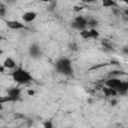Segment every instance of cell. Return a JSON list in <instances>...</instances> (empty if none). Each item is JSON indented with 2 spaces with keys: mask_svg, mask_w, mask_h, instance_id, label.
I'll return each mask as SVG.
<instances>
[{
  "mask_svg": "<svg viewBox=\"0 0 128 128\" xmlns=\"http://www.w3.org/2000/svg\"><path fill=\"white\" fill-rule=\"evenodd\" d=\"M54 67L56 69V71L59 74L65 75V76H72L73 75V66H72V62L70 59L65 58V57H61L59 58L55 64Z\"/></svg>",
  "mask_w": 128,
  "mask_h": 128,
  "instance_id": "obj_1",
  "label": "cell"
},
{
  "mask_svg": "<svg viewBox=\"0 0 128 128\" xmlns=\"http://www.w3.org/2000/svg\"><path fill=\"white\" fill-rule=\"evenodd\" d=\"M11 76H12L13 81H15L16 83H18L20 85L28 84L33 80V77L31 76V74L22 67H17L11 73Z\"/></svg>",
  "mask_w": 128,
  "mask_h": 128,
  "instance_id": "obj_2",
  "label": "cell"
},
{
  "mask_svg": "<svg viewBox=\"0 0 128 128\" xmlns=\"http://www.w3.org/2000/svg\"><path fill=\"white\" fill-rule=\"evenodd\" d=\"M70 26L73 29L76 30H83L85 28H87V18H85L84 16H77L73 21H71Z\"/></svg>",
  "mask_w": 128,
  "mask_h": 128,
  "instance_id": "obj_3",
  "label": "cell"
},
{
  "mask_svg": "<svg viewBox=\"0 0 128 128\" xmlns=\"http://www.w3.org/2000/svg\"><path fill=\"white\" fill-rule=\"evenodd\" d=\"M28 52H29V55L34 58V59H37L39 57H41L42 55V50H41V47L39 44L37 43H33L29 46V49H28Z\"/></svg>",
  "mask_w": 128,
  "mask_h": 128,
  "instance_id": "obj_4",
  "label": "cell"
},
{
  "mask_svg": "<svg viewBox=\"0 0 128 128\" xmlns=\"http://www.w3.org/2000/svg\"><path fill=\"white\" fill-rule=\"evenodd\" d=\"M6 25L8 28L13 29V30H21V29H28L25 24L22 22H19L17 20H6Z\"/></svg>",
  "mask_w": 128,
  "mask_h": 128,
  "instance_id": "obj_5",
  "label": "cell"
},
{
  "mask_svg": "<svg viewBox=\"0 0 128 128\" xmlns=\"http://www.w3.org/2000/svg\"><path fill=\"white\" fill-rule=\"evenodd\" d=\"M7 95L11 98L12 102L18 101V100L20 99V96H21V89L18 88V87L9 88V89L7 90Z\"/></svg>",
  "mask_w": 128,
  "mask_h": 128,
  "instance_id": "obj_6",
  "label": "cell"
},
{
  "mask_svg": "<svg viewBox=\"0 0 128 128\" xmlns=\"http://www.w3.org/2000/svg\"><path fill=\"white\" fill-rule=\"evenodd\" d=\"M121 79L118 78V77H109L106 81H105V86H108V87H111L113 89H117L121 83Z\"/></svg>",
  "mask_w": 128,
  "mask_h": 128,
  "instance_id": "obj_7",
  "label": "cell"
},
{
  "mask_svg": "<svg viewBox=\"0 0 128 128\" xmlns=\"http://www.w3.org/2000/svg\"><path fill=\"white\" fill-rule=\"evenodd\" d=\"M118 95L120 96H125L128 92V82L127 81H121L119 87L116 89Z\"/></svg>",
  "mask_w": 128,
  "mask_h": 128,
  "instance_id": "obj_8",
  "label": "cell"
},
{
  "mask_svg": "<svg viewBox=\"0 0 128 128\" xmlns=\"http://www.w3.org/2000/svg\"><path fill=\"white\" fill-rule=\"evenodd\" d=\"M36 17H37V13L34 11H27L22 15V19L25 22H32L36 19Z\"/></svg>",
  "mask_w": 128,
  "mask_h": 128,
  "instance_id": "obj_9",
  "label": "cell"
},
{
  "mask_svg": "<svg viewBox=\"0 0 128 128\" xmlns=\"http://www.w3.org/2000/svg\"><path fill=\"white\" fill-rule=\"evenodd\" d=\"M102 92L107 97H114V96L118 95V93L115 89H113L111 87H108V86H102Z\"/></svg>",
  "mask_w": 128,
  "mask_h": 128,
  "instance_id": "obj_10",
  "label": "cell"
},
{
  "mask_svg": "<svg viewBox=\"0 0 128 128\" xmlns=\"http://www.w3.org/2000/svg\"><path fill=\"white\" fill-rule=\"evenodd\" d=\"M2 65L4 66L5 69H14V68L16 67V62L14 61L13 58L7 57V58H5V60L3 61V64H2Z\"/></svg>",
  "mask_w": 128,
  "mask_h": 128,
  "instance_id": "obj_11",
  "label": "cell"
},
{
  "mask_svg": "<svg viewBox=\"0 0 128 128\" xmlns=\"http://www.w3.org/2000/svg\"><path fill=\"white\" fill-rule=\"evenodd\" d=\"M101 44H102V46H103V48H104L105 51H114L113 45H112V43H111L108 39L103 38V39L101 40Z\"/></svg>",
  "mask_w": 128,
  "mask_h": 128,
  "instance_id": "obj_12",
  "label": "cell"
},
{
  "mask_svg": "<svg viewBox=\"0 0 128 128\" xmlns=\"http://www.w3.org/2000/svg\"><path fill=\"white\" fill-rule=\"evenodd\" d=\"M102 2V6L104 8H114V7H118V4L115 0H101Z\"/></svg>",
  "mask_w": 128,
  "mask_h": 128,
  "instance_id": "obj_13",
  "label": "cell"
},
{
  "mask_svg": "<svg viewBox=\"0 0 128 128\" xmlns=\"http://www.w3.org/2000/svg\"><path fill=\"white\" fill-rule=\"evenodd\" d=\"M79 35H80V37H81L82 39H84V40L91 39V36H90V31H89L87 28H85V29H83V30H80Z\"/></svg>",
  "mask_w": 128,
  "mask_h": 128,
  "instance_id": "obj_14",
  "label": "cell"
},
{
  "mask_svg": "<svg viewBox=\"0 0 128 128\" xmlns=\"http://www.w3.org/2000/svg\"><path fill=\"white\" fill-rule=\"evenodd\" d=\"M98 20L95 19V18H89L87 19V26L90 27V28H96L97 25H98Z\"/></svg>",
  "mask_w": 128,
  "mask_h": 128,
  "instance_id": "obj_15",
  "label": "cell"
},
{
  "mask_svg": "<svg viewBox=\"0 0 128 128\" xmlns=\"http://www.w3.org/2000/svg\"><path fill=\"white\" fill-rule=\"evenodd\" d=\"M67 48L69 51H72V52H75V51H78L79 47H78V44L75 42V41H71L68 43L67 45Z\"/></svg>",
  "mask_w": 128,
  "mask_h": 128,
  "instance_id": "obj_16",
  "label": "cell"
},
{
  "mask_svg": "<svg viewBox=\"0 0 128 128\" xmlns=\"http://www.w3.org/2000/svg\"><path fill=\"white\" fill-rule=\"evenodd\" d=\"M126 73L121 71V70H113V71H110L108 73V76L109 77H119L121 75H125Z\"/></svg>",
  "mask_w": 128,
  "mask_h": 128,
  "instance_id": "obj_17",
  "label": "cell"
},
{
  "mask_svg": "<svg viewBox=\"0 0 128 128\" xmlns=\"http://www.w3.org/2000/svg\"><path fill=\"white\" fill-rule=\"evenodd\" d=\"M56 6H57V2H56L55 0H53L52 2L48 3V5H47V7H46V11H47V12H53V11L55 10Z\"/></svg>",
  "mask_w": 128,
  "mask_h": 128,
  "instance_id": "obj_18",
  "label": "cell"
},
{
  "mask_svg": "<svg viewBox=\"0 0 128 128\" xmlns=\"http://www.w3.org/2000/svg\"><path fill=\"white\" fill-rule=\"evenodd\" d=\"M89 31H90L91 39H98L99 38V32H98V30L96 28H90Z\"/></svg>",
  "mask_w": 128,
  "mask_h": 128,
  "instance_id": "obj_19",
  "label": "cell"
},
{
  "mask_svg": "<svg viewBox=\"0 0 128 128\" xmlns=\"http://www.w3.org/2000/svg\"><path fill=\"white\" fill-rule=\"evenodd\" d=\"M8 102H12L11 98L8 95H0V105H3Z\"/></svg>",
  "mask_w": 128,
  "mask_h": 128,
  "instance_id": "obj_20",
  "label": "cell"
},
{
  "mask_svg": "<svg viewBox=\"0 0 128 128\" xmlns=\"http://www.w3.org/2000/svg\"><path fill=\"white\" fill-rule=\"evenodd\" d=\"M7 13V7L5 4L0 3V16H5Z\"/></svg>",
  "mask_w": 128,
  "mask_h": 128,
  "instance_id": "obj_21",
  "label": "cell"
},
{
  "mask_svg": "<svg viewBox=\"0 0 128 128\" xmlns=\"http://www.w3.org/2000/svg\"><path fill=\"white\" fill-rule=\"evenodd\" d=\"M111 12H112V14H114L115 16H120V14H121V11H120V8H119V7L111 8Z\"/></svg>",
  "mask_w": 128,
  "mask_h": 128,
  "instance_id": "obj_22",
  "label": "cell"
},
{
  "mask_svg": "<svg viewBox=\"0 0 128 128\" xmlns=\"http://www.w3.org/2000/svg\"><path fill=\"white\" fill-rule=\"evenodd\" d=\"M43 126L45 128H53V123L51 120H46L44 123H43Z\"/></svg>",
  "mask_w": 128,
  "mask_h": 128,
  "instance_id": "obj_23",
  "label": "cell"
},
{
  "mask_svg": "<svg viewBox=\"0 0 128 128\" xmlns=\"http://www.w3.org/2000/svg\"><path fill=\"white\" fill-rule=\"evenodd\" d=\"M122 52H123L125 55H128V46H127V45H125V46L122 47Z\"/></svg>",
  "mask_w": 128,
  "mask_h": 128,
  "instance_id": "obj_24",
  "label": "cell"
},
{
  "mask_svg": "<svg viewBox=\"0 0 128 128\" xmlns=\"http://www.w3.org/2000/svg\"><path fill=\"white\" fill-rule=\"evenodd\" d=\"M27 94H28L29 96H33V95L35 94V91H34L33 89H28V90H27Z\"/></svg>",
  "mask_w": 128,
  "mask_h": 128,
  "instance_id": "obj_25",
  "label": "cell"
},
{
  "mask_svg": "<svg viewBox=\"0 0 128 128\" xmlns=\"http://www.w3.org/2000/svg\"><path fill=\"white\" fill-rule=\"evenodd\" d=\"M116 104H117V100L116 99H111L110 100V105L111 106H115Z\"/></svg>",
  "mask_w": 128,
  "mask_h": 128,
  "instance_id": "obj_26",
  "label": "cell"
},
{
  "mask_svg": "<svg viewBox=\"0 0 128 128\" xmlns=\"http://www.w3.org/2000/svg\"><path fill=\"white\" fill-rule=\"evenodd\" d=\"M82 2H84V3H93V2H95L96 0H81Z\"/></svg>",
  "mask_w": 128,
  "mask_h": 128,
  "instance_id": "obj_27",
  "label": "cell"
},
{
  "mask_svg": "<svg viewBox=\"0 0 128 128\" xmlns=\"http://www.w3.org/2000/svg\"><path fill=\"white\" fill-rule=\"evenodd\" d=\"M82 9H83V8H82V7H79V6H75V7H74V11H76V12H77V11H80V10H82Z\"/></svg>",
  "mask_w": 128,
  "mask_h": 128,
  "instance_id": "obj_28",
  "label": "cell"
},
{
  "mask_svg": "<svg viewBox=\"0 0 128 128\" xmlns=\"http://www.w3.org/2000/svg\"><path fill=\"white\" fill-rule=\"evenodd\" d=\"M41 2H47V3H50V2H52L53 0H40Z\"/></svg>",
  "mask_w": 128,
  "mask_h": 128,
  "instance_id": "obj_29",
  "label": "cell"
},
{
  "mask_svg": "<svg viewBox=\"0 0 128 128\" xmlns=\"http://www.w3.org/2000/svg\"><path fill=\"white\" fill-rule=\"evenodd\" d=\"M4 69H5V68H4V66L2 65V67H0V72H4Z\"/></svg>",
  "mask_w": 128,
  "mask_h": 128,
  "instance_id": "obj_30",
  "label": "cell"
},
{
  "mask_svg": "<svg viewBox=\"0 0 128 128\" xmlns=\"http://www.w3.org/2000/svg\"><path fill=\"white\" fill-rule=\"evenodd\" d=\"M124 3H126V4H128V0H122Z\"/></svg>",
  "mask_w": 128,
  "mask_h": 128,
  "instance_id": "obj_31",
  "label": "cell"
}]
</instances>
